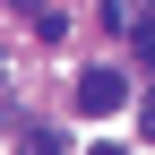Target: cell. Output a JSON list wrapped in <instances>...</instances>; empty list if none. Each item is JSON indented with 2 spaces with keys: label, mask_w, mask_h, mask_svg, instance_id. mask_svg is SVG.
Masks as SVG:
<instances>
[{
  "label": "cell",
  "mask_w": 155,
  "mask_h": 155,
  "mask_svg": "<svg viewBox=\"0 0 155 155\" xmlns=\"http://www.w3.org/2000/svg\"><path fill=\"white\" fill-rule=\"evenodd\" d=\"M95 155H129V147H95Z\"/></svg>",
  "instance_id": "5"
},
{
  "label": "cell",
  "mask_w": 155,
  "mask_h": 155,
  "mask_svg": "<svg viewBox=\"0 0 155 155\" xmlns=\"http://www.w3.org/2000/svg\"><path fill=\"white\" fill-rule=\"evenodd\" d=\"M26 155H61V138L52 129H26Z\"/></svg>",
  "instance_id": "3"
},
{
  "label": "cell",
  "mask_w": 155,
  "mask_h": 155,
  "mask_svg": "<svg viewBox=\"0 0 155 155\" xmlns=\"http://www.w3.org/2000/svg\"><path fill=\"white\" fill-rule=\"evenodd\" d=\"M138 138H155V104H147V112H138Z\"/></svg>",
  "instance_id": "4"
},
{
  "label": "cell",
  "mask_w": 155,
  "mask_h": 155,
  "mask_svg": "<svg viewBox=\"0 0 155 155\" xmlns=\"http://www.w3.org/2000/svg\"><path fill=\"white\" fill-rule=\"evenodd\" d=\"M129 104V78L121 69H86L78 78V112H86V121H104V112H121Z\"/></svg>",
  "instance_id": "1"
},
{
  "label": "cell",
  "mask_w": 155,
  "mask_h": 155,
  "mask_svg": "<svg viewBox=\"0 0 155 155\" xmlns=\"http://www.w3.org/2000/svg\"><path fill=\"white\" fill-rule=\"evenodd\" d=\"M129 43H138V61L155 69V9H138V26H129Z\"/></svg>",
  "instance_id": "2"
}]
</instances>
